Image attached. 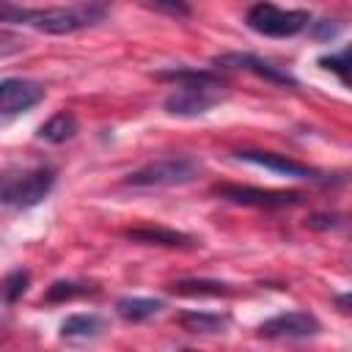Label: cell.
<instances>
[{"mask_svg":"<svg viewBox=\"0 0 352 352\" xmlns=\"http://www.w3.org/2000/svg\"><path fill=\"white\" fill-rule=\"evenodd\" d=\"M319 66L327 69V72H333L344 85L352 88V44L344 47V50H338V52L322 55V58H319Z\"/></svg>","mask_w":352,"mask_h":352,"instance_id":"17","label":"cell"},{"mask_svg":"<svg viewBox=\"0 0 352 352\" xmlns=\"http://www.w3.org/2000/svg\"><path fill=\"white\" fill-rule=\"evenodd\" d=\"M104 14H107V8L96 6V3L55 6V8H16V6H8V3L0 6V16L3 19H14L19 25L36 28L41 33H55V36L91 28V25L102 22Z\"/></svg>","mask_w":352,"mask_h":352,"instance_id":"1","label":"cell"},{"mask_svg":"<svg viewBox=\"0 0 352 352\" xmlns=\"http://www.w3.org/2000/svg\"><path fill=\"white\" fill-rule=\"evenodd\" d=\"M217 63H223V66H236V69H248V72H253V74H258V77H267V80H272V82H280V85H294V80L286 74V72H280L278 66H272L270 60H261V58H256V55H242V52H231V55H223V58H217Z\"/></svg>","mask_w":352,"mask_h":352,"instance_id":"10","label":"cell"},{"mask_svg":"<svg viewBox=\"0 0 352 352\" xmlns=\"http://www.w3.org/2000/svg\"><path fill=\"white\" fill-rule=\"evenodd\" d=\"M44 99V88L33 80L25 77H6L0 82V113L6 118L28 113L30 107H36Z\"/></svg>","mask_w":352,"mask_h":352,"instance_id":"7","label":"cell"},{"mask_svg":"<svg viewBox=\"0 0 352 352\" xmlns=\"http://www.w3.org/2000/svg\"><path fill=\"white\" fill-rule=\"evenodd\" d=\"M239 162H250V165H258V168H267V170H275L280 176H292V179H316V170L297 162V160H289L283 154H272V151H236L234 154Z\"/></svg>","mask_w":352,"mask_h":352,"instance_id":"9","label":"cell"},{"mask_svg":"<svg viewBox=\"0 0 352 352\" xmlns=\"http://www.w3.org/2000/svg\"><path fill=\"white\" fill-rule=\"evenodd\" d=\"M55 184V170L52 168H33L25 170L16 179H6L3 184V204L16 206V209H30L41 204Z\"/></svg>","mask_w":352,"mask_h":352,"instance_id":"5","label":"cell"},{"mask_svg":"<svg viewBox=\"0 0 352 352\" xmlns=\"http://www.w3.org/2000/svg\"><path fill=\"white\" fill-rule=\"evenodd\" d=\"M214 192L228 204L256 206V209H280V206L302 204V192H297V190H264V187H250V184H217Z\"/></svg>","mask_w":352,"mask_h":352,"instance_id":"6","label":"cell"},{"mask_svg":"<svg viewBox=\"0 0 352 352\" xmlns=\"http://www.w3.org/2000/svg\"><path fill=\"white\" fill-rule=\"evenodd\" d=\"M198 173H201V162L187 154H179V157H165V160L148 162V165L132 170L124 182L129 187H179V184L192 182Z\"/></svg>","mask_w":352,"mask_h":352,"instance_id":"3","label":"cell"},{"mask_svg":"<svg viewBox=\"0 0 352 352\" xmlns=\"http://www.w3.org/2000/svg\"><path fill=\"white\" fill-rule=\"evenodd\" d=\"M336 308H341L344 314H352V292L336 294Z\"/></svg>","mask_w":352,"mask_h":352,"instance_id":"20","label":"cell"},{"mask_svg":"<svg viewBox=\"0 0 352 352\" xmlns=\"http://www.w3.org/2000/svg\"><path fill=\"white\" fill-rule=\"evenodd\" d=\"M182 352H195V349H182Z\"/></svg>","mask_w":352,"mask_h":352,"instance_id":"21","label":"cell"},{"mask_svg":"<svg viewBox=\"0 0 352 352\" xmlns=\"http://www.w3.org/2000/svg\"><path fill=\"white\" fill-rule=\"evenodd\" d=\"M104 322L96 314H72L60 322V336L72 341H91L102 333Z\"/></svg>","mask_w":352,"mask_h":352,"instance_id":"12","label":"cell"},{"mask_svg":"<svg viewBox=\"0 0 352 352\" xmlns=\"http://www.w3.org/2000/svg\"><path fill=\"white\" fill-rule=\"evenodd\" d=\"M132 242H143V245H168V248H182V245H190L192 239L182 231H173V228H162V226H140V228H129L124 231Z\"/></svg>","mask_w":352,"mask_h":352,"instance_id":"11","label":"cell"},{"mask_svg":"<svg viewBox=\"0 0 352 352\" xmlns=\"http://www.w3.org/2000/svg\"><path fill=\"white\" fill-rule=\"evenodd\" d=\"M319 333H322L319 319L305 311L278 314L258 324V336H264V338H311Z\"/></svg>","mask_w":352,"mask_h":352,"instance_id":"8","label":"cell"},{"mask_svg":"<svg viewBox=\"0 0 352 352\" xmlns=\"http://www.w3.org/2000/svg\"><path fill=\"white\" fill-rule=\"evenodd\" d=\"M162 308H165L162 300H151V297H121L116 302L118 316L126 322H143L148 316H157Z\"/></svg>","mask_w":352,"mask_h":352,"instance_id":"14","label":"cell"},{"mask_svg":"<svg viewBox=\"0 0 352 352\" xmlns=\"http://www.w3.org/2000/svg\"><path fill=\"white\" fill-rule=\"evenodd\" d=\"M176 322H179L187 333H223L226 324H228V316L204 314V311H190V314H179Z\"/></svg>","mask_w":352,"mask_h":352,"instance_id":"16","label":"cell"},{"mask_svg":"<svg viewBox=\"0 0 352 352\" xmlns=\"http://www.w3.org/2000/svg\"><path fill=\"white\" fill-rule=\"evenodd\" d=\"M96 292L94 286L88 283H74V280H55L50 289H47V302H63V300H74V297H82V294H91Z\"/></svg>","mask_w":352,"mask_h":352,"instance_id":"18","label":"cell"},{"mask_svg":"<svg viewBox=\"0 0 352 352\" xmlns=\"http://www.w3.org/2000/svg\"><path fill=\"white\" fill-rule=\"evenodd\" d=\"M248 28L261 33V36H272V38H286L300 33L302 28H308L311 14L300 11V8H278L272 3H256L248 8Z\"/></svg>","mask_w":352,"mask_h":352,"instance_id":"4","label":"cell"},{"mask_svg":"<svg viewBox=\"0 0 352 352\" xmlns=\"http://www.w3.org/2000/svg\"><path fill=\"white\" fill-rule=\"evenodd\" d=\"M28 283H30V272L28 270H11L3 280V300L11 305L16 302L25 292H28Z\"/></svg>","mask_w":352,"mask_h":352,"instance_id":"19","label":"cell"},{"mask_svg":"<svg viewBox=\"0 0 352 352\" xmlns=\"http://www.w3.org/2000/svg\"><path fill=\"white\" fill-rule=\"evenodd\" d=\"M77 132V118L72 113H55L52 118H47L41 126H38V138L47 140V143H66L69 138H74Z\"/></svg>","mask_w":352,"mask_h":352,"instance_id":"15","label":"cell"},{"mask_svg":"<svg viewBox=\"0 0 352 352\" xmlns=\"http://www.w3.org/2000/svg\"><path fill=\"white\" fill-rule=\"evenodd\" d=\"M160 77L179 82L176 91L168 94V99H165V110H168L170 116H182V118L204 116V113H209V110L220 102L223 80H220L214 72L173 69V72H162Z\"/></svg>","mask_w":352,"mask_h":352,"instance_id":"2","label":"cell"},{"mask_svg":"<svg viewBox=\"0 0 352 352\" xmlns=\"http://www.w3.org/2000/svg\"><path fill=\"white\" fill-rule=\"evenodd\" d=\"M173 294L182 297H226L231 294V286L223 280H204V278H187V280H176L170 283Z\"/></svg>","mask_w":352,"mask_h":352,"instance_id":"13","label":"cell"}]
</instances>
